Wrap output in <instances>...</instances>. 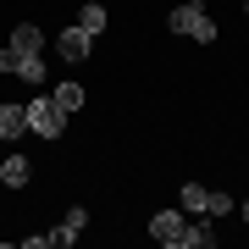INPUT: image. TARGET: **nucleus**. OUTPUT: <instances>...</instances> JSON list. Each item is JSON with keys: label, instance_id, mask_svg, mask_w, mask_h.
Masks as SVG:
<instances>
[{"label": "nucleus", "instance_id": "20e7f679", "mask_svg": "<svg viewBox=\"0 0 249 249\" xmlns=\"http://www.w3.org/2000/svg\"><path fill=\"white\" fill-rule=\"evenodd\" d=\"M89 50H94V34H89V28H67V34H55V55H61V61H89Z\"/></svg>", "mask_w": 249, "mask_h": 249}, {"label": "nucleus", "instance_id": "2eb2a0df", "mask_svg": "<svg viewBox=\"0 0 249 249\" xmlns=\"http://www.w3.org/2000/svg\"><path fill=\"white\" fill-rule=\"evenodd\" d=\"M17 61H22V50H11V45L0 50V72H17Z\"/></svg>", "mask_w": 249, "mask_h": 249}, {"label": "nucleus", "instance_id": "7ed1b4c3", "mask_svg": "<svg viewBox=\"0 0 249 249\" xmlns=\"http://www.w3.org/2000/svg\"><path fill=\"white\" fill-rule=\"evenodd\" d=\"M150 238L183 249V244H188V216H183V211H155V216H150Z\"/></svg>", "mask_w": 249, "mask_h": 249}, {"label": "nucleus", "instance_id": "f3484780", "mask_svg": "<svg viewBox=\"0 0 249 249\" xmlns=\"http://www.w3.org/2000/svg\"><path fill=\"white\" fill-rule=\"evenodd\" d=\"M244 11H249V0H244Z\"/></svg>", "mask_w": 249, "mask_h": 249}, {"label": "nucleus", "instance_id": "1a4fd4ad", "mask_svg": "<svg viewBox=\"0 0 249 249\" xmlns=\"http://www.w3.org/2000/svg\"><path fill=\"white\" fill-rule=\"evenodd\" d=\"M50 100L72 116V111H83V100H89V94H83V83H55V89H50Z\"/></svg>", "mask_w": 249, "mask_h": 249}, {"label": "nucleus", "instance_id": "ddd939ff", "mask_svg": "<svg viewBox=\"0 0 249 249\" xmlns=\"http://www.w3.org/2000/svg\"><path fill=\"white\" fill-rule=\"evenodd\" d=\"M78 28H89V34H100V28H106V6H94V0H89V6L78 11Z\"/></svg>", "mask_w": 249, "mask_h": 249}, {"label": "nucleus", "instance_id": "f257e3e1", "mask_svg": "<svg viewBox=\"0 0 249 249\" xmlns=\"http://www.w3.org/2000/svg\"><path fill=\"white\" fill-rule=\"evenodd\" d=\"M172 34H183V39H194V45H211L216 39V22H211V11L199 6V0H183L178 11H172Z\"/></svg>", "mask_w": 249, "mask_h": 249}, {"label": "nucleus", "instance_id": "dca6fc26", "mask_svg": "<svg viewBox=\"0 0 249 249\" xmlns=\"http://www.w3.org/2000/svg\"><path fill=\"white\" fill-rule=\"evenodd\" d=\"M244 222H249V199H244Z\"/></svg>", "mask_w": 249, "mask_h": 249}, {"label": "nucleus", "instance_id": "39448f33", "mask_svg": "<svg viewBox=\"0 0 249 249\" xmlns=\"http://www.w3.org/2000/svg\"><path fill=\"white\" fill-rule=\"evenodd\" d=\"M22 133H28V106L0 100V139H22Z\"/></svg>", "mask_w": 249, "mask_h": 249}, {"label": "nucleus", "instance_id": "6e6552de", "mask_svg": "<svg viewBox=\"0 0 249 249\" xmlns=\"http://www.w3.org/2000/svg\"><path fill=\"white\" fill-rule=\"evenodd\" d=\"M11 50H22V55H39V50H45V34H39L34 22H17V28H11Z\"/></svg>", "mask_w": 249, "mask_h": 249}, {"label": "nucleus", "instance_id": "9d476101", "mask_svg": "<svg viewBox=\"0 0 249 249\" xmlns=\"http://www.w3.org/2000/svg\"><path fill=\"white\" fill-rule=\"evenodd\" d=\"M205 216H232V194L227 188H205Z\"/></svg>", "mask_w": 249, "mask_h": 249}, {"label": "nucleus", "instance_id": "f8f14e48", "mask_svg": "<svg viewBox=\"0 0 249 249\" xmlns=\"http://www.w3.org/2000/svg\"><path fill=\"white\" fill-rule=\"evenodd\" d=\"M17 78L22 83H45V55H22V61H17Z\"/></svg>", "mask_w": 249, "mask_h": 249}, {"label": "nucleus", "instance_id": "4468645a", "mask_svg": "<svg viewBox=\"0 0 249 249\" xmlns=\"http://www.w3.org/2000/svg\"><path fill=\"white\" fill-rule=\"evenodd\" d=\"M178 199H183V211H194V216L205 211V188H199V183H183V194H178Z\"/></svg>", "mask_w": 249, "mask_h": 249}, {"label": "nucleus", "instance_id": "0eeeda50", "mask_svg": "<svg viewBox=\"0 0 249 249\" xmlns=\"http://www.w3.org/2000/svg\"><path fill=\"white\" fill-rule=\"evenodd\" d=\"M28 178H34L28 155H6V160H0V183H6V188H28Z\"/></svg>", "mask_w": 249, "mask_h": 249}, {"label": "nucleus", "instance_id": "423d86ee", "mask_svg": "<svg viewBox=\"0 0 249 249\" xmlns=\"http://www.w3.org/2000/svg\"><path fill=\"white\" fill-rule=\"evenodd\" d=\"M83 227H89V211H83V205H72V211L61 216V227H55L50 238H55V244H78V232H83Z\"/></svg>", "mask_w": 249, "mask_h": 249}, {"label": "nucleus", "instance_id": "f03ea898", "mask_svg": "<svg viewBox=\"0 0 249 249\" xmlns=\"http://www.w3.org/2000/svg\"><path fill=\"white\" fill-rule=\"evenodd\" d=\"M61 127H67V111L55 106V100H28V133H39V139H61Z\"/></svg>", "mask_w": 249, "mask_h": 249}, {"label": "nucleus", "instance_id": "9b49d317", "mask_svg": "<svg viewBox=\"0 0 249 249\" xmlns=\"http://www.w3.org/2000/svg\"><path fill=\"white\" fill-rule=\"evenodd\" d=\"M211 244H216V227L211 222H188V244L183 249H211Z\"/></svg>", "mask_w": 249, "mask_h": 249}]
</instances>
